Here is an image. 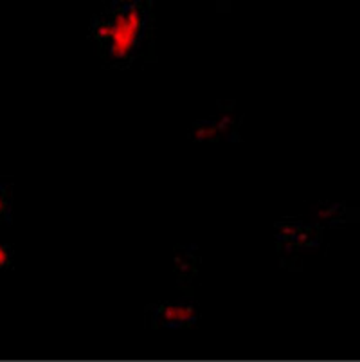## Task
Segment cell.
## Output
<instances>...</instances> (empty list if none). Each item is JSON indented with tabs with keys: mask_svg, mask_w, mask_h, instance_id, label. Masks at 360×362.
Instances as JSON below:
<instances>
[{
	"mask_svg": "<svg viewBox=\"0 0 360 362\" xmlns=\"http://www.w3.org/2000/svg\"><path fill=\"white\" fill-rule=\"evenodd\" d=\"M153 0H108L92 18L88 36L105 64L130 67L150 40Z\"/></svg>",
	"mask_w": 360,
	"mask_h": 362,
	"instance_id": "cell-1",
	"label": "cell"
},
{
	"mask_svg": "<svg viewBox=\"0 0 360 362\" xmlns=\"http://www.w3.org/2000/svg\"><path fill=\"white\" fill-rule=\"evenodd\" d=\"M197 317L193 303H163L151 308V322L157 328H190L197 322Z\"/></svg>",
	"mask_w": 360,
	"mask_h": 362,
	"instance_id": "cell-2",
	"label": "cell"
},
{
	"mask_svg": "<svg viewBox=\"0 0 360 362\" xmlns=\"http://www.w3.org/2000/svg\"><path fill=\"white\" fill-rule=\"evenodd\" d=\"M276 238L279 247L286 249H299V247H313L319 243V231L313 227L301 226L297 222H279L276 227Z\"/></svg>",
	"mask_w": 360,
	"mask_h": 362,
	"instance_id": "cell-3",
	"label": "cell"
},
{
	"mask_svg": "<svg viewBox=\"0 0 360 362\" xmlns=\"http://www.w3.org/2000/svg\"><path fill=\"white\" fill-rule=\"evenodd\" d=\"M11 220V187L0 184V223Z\"/></svg>",
	"mask_w": 360,
	"mask_h": 362,
	"instance_id": "cell-4",
	"label": "cell"
},
{
	"mask_svg": "<svg viewBox=\"0 0 360 362\" xmlns=\"http://www.w3.org/2000/svg\"><path fill=\"white\" fill-rule=\"evenodd\" d=\"M13 258V249L11 245H6V243H0V269H6L9 267Z\"/></svg>",
	"mask_w": 360,
	"mask_h": 362,
	"instance_id": "cell-5",
	"label": "cell"
}]
</instances>
